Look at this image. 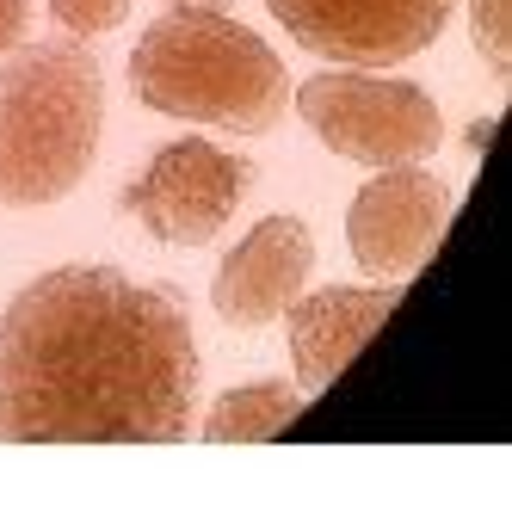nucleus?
I'll return each mask as SVG.
<instances>
[{"label":"nucleus","mask_w":512,"mask_h":512,"mask_svg":"<svg viewBox=\"0 0 512 512\" xmlns=\"http://www.w3.org/2000/svg\"><path fill=\"white\" fill-rule=\"evenodd\" d=\"M395 303H401V278L371 284V290L327 284V290H315V297L290 303L284 321H290V364H297V389L315 395V389L334 383L346 364L364 352V340H371L377 327L395 315Z\"/></svg>","instance_id":"nucleus-9"},{"label":"nucleus","mask_w":512,"mask_h":512,"mask_svg":"<svg viewBox=\"0 0 512 512\" xmlns=\"http://www.w3.org/2000/svg\"><path fill=\"white\" fill-rule=\"evenodd\" d=\"M186 7H229V0H186Z\"/></svg>","instance_id":"nucleus-14"},{"label":"nucleus","mask_w":512,"mask_h":512,"mask_svg":"<svg viewBox=\"0 0 512 512\" xmlns=\"http://www.w3.org/2000/svg\"><path fill=\"white\" fill-rule=\"evenodd\" d=\"M253 186V167L229 149H216L204 136H179L167 149L149 155L130 186H124V210L136 216L142 229L167 247H204L229 229V216L241 210Z\"/></svg>","instance_id":"nucleus-5"},{"label":"nucleus","mask_w":512,"mask_h":512,"mask_svg":"<svg viewBox=\"0 0 512 512\" xmlns=\"http://www.w3.org/2000/svg\"><path fill=\"white\" fill-rule=\"evenodd\" d=\"M192 408L198 346L173 284L56 266L0 315V445H179Z\"/></svg>","instance_id":"nucleus-1"},{"label":"nucleus","mask_w":512,"mask_h":512,"mask_svg":"<svg viewBox=\"0 0 512 512\" xmlns=\"http://www.w3.org/2000/svg\"><path fill=\"white\" fill-rule=\"evenodd\" d=\"M297 112L327 149L358 161V167L426 161L438 149V136H445V118H438L426 87L364 75V68H327V75L303 81Z\"/></svg>","instance_id":"nucleus-4"},{"label":"nucleus","mask_w":512,"mask_h":512,"mask_svg":"<svg viewBox=\"0 0 512 512\" xmlns=\"http://www.w3.org/2000/svg\"><path fill=\"white\" fill-rule=\"evenodd\" d=\"M451 223V192L445 179H432L420 161L408 167H383L371 186L352 198L346 216V241L352 260L377 278H414L426 266V253L438 247Z\"/></svg>","instance_id":"nucleus-7"},{"label":"nucleus","mask_w":512,"mask_h":512,"mask_svg":"<svg viewBox=\"0 0 512 512\" xmlns=\"http://www.w3.org/2000/svg\"><path fill=\"white\" fill-rule=\"evenodd\" d=\"M50 13L68 38H99V31H118L130 19V0H50Z\"/></svg>","instance_id":"nucleus-12"},{"label":"nucleus","mask_w":512,"mask_h":512,"mask_svg":"<svg viewBox=\"0 0 512 512\" xmlns=\"http://www.w3.org/2000/svg\"><path fill=\"white\" fill-rule=\"evenodd\" d=\"M469 31L494 75H512V0H469Z\"/></svg>","instance_id":"nucleus-11"},{"label":"nucleus","mask_w":512,"mask_h":512,"mask_svg":"<svg viewBox=\"0 0 512 512\" xmlns=\"http://www.w3.org/2000/svg\"><path fill=\"white\" fill-rule=\"evenodd\" d=\"M303 408L297 383H241L229 395H216V408L204 420L210 445H260V438H278Z\"/></svg>","instance_id":"nucleus-10"},{"label":"nucleus","mask_w":512,"mask_h":512,"mask_svg":"<svg viewBox=\"0 0 512 512\" xmlns=\"http://www.w3.org/2000/svg\"><path fill=\"white\" fill-rule=\"evenodd\" d=\"M309 56L346 68H395L445 31L457 0H266Z\"/></svg>","instance_id":"nucleus-6"},{"label":"nucleus","mask_w":512,"mask_h":512,"mask_svg":"<svg viewBox=\"0 0 512 512\" xmlns=\"http://www.w3.org/2000/svg\"><path fill=\"white\" fill-rule=\"evenodd\" d=\"M315 272V235L303 216H266L223 266H216L210 303L229 327H266L290 303L303 297V284Z\"/></svg>","instance_id":"nucleus-8"},{"label":"nucleus","mask_w":512,"mask_h":512,"mask_svg":"<svg viewBox=\"0 0 512 512\" xmlns=\"http://www.w3.org/2000/svg\"><path fill=\"white\" fill-rule=\"evenodd\" d=\"M105 81L87 38H38L0 62V204L38 210L87 179Z\"/></svg>","instance_id":"nucleus-3"},{"label":"nucleus","mask_w":512,"mask_h":512,"mask_svg":"<svg viewBox=\"0 0 512 512\" xmlns=\"http://www.w3.org/2000/svg\"><path fill=\"white\" fill-rule=\"evenodd\" d=\"M25 25H31V0H0V56L25 44Z\"/></svg>","instance_id":"nucleus-13"},{"label":"nucleus","mask_w":512,"mask_h":512,"mask_svg":"<svg viewBox=\"0 0 512 512\" xmlns=\"http://www.w3.org/2000/svg\"><path fill=\"white\" fill-rule=\"evenodd\" d=\"M130 87L149 112L216 124L235 136L278 130L290 105L284 62L266 50L260 31H247L223 7L161 13L130 50Z\"/></svg>","instance_id":"nucleus-2"}]
</instances>
